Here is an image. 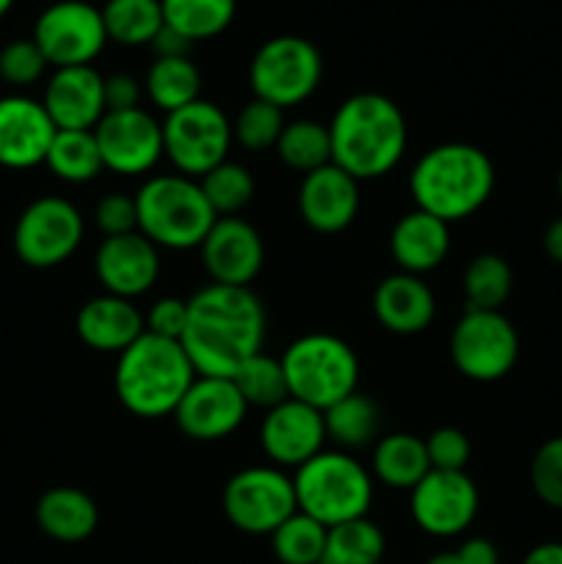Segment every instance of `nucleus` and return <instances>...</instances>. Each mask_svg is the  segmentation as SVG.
I'll list each match as a JSON object with an SVG mask.
<instances>
[{
    "label": "nucleus",
    "mask_w": 562,
    "mask_h": 564,
    "mask_svg": "<svg viewBox=\"0 0 562 564\" xmlns=\"http://www.w3.org/2000/svg\"><path fill=\"white\" fill-rule=\"evenodd\" d=\"M268 317L251 286L207 284L187 297L182 347L202 378H235L246 358L262 352Z\"/></svg>",
    "instance_id": "obj_1"
},
{
    "label": "nucleus",
    "mask_w": 562,
    "mask_h": 564,
    "mask_svg": "<svg viewBox=\"0 0 562 564\" xmlns=\"http://www.w3.org/2000/svg\"><path fill=\"white\" fill-rule=\"evenodd\" d=\"M331 163L353 180H380L400 165L408 124L400 105L378 91L347 97L328 121Z\"/></svg>",
    "instance_id": "obj_2"
},
{
    "label": "nucleus",
    "mask_w": 562,
    "mask_h": 564,
    "mask_svg": "<svg viewBox=\"0 0 562 564\" xmlns=\"http://www.w3.org/2000/svg\"><path fill=\"white\" fill-rule=\"evenodd\" d=\"M494 185L496 169L488 154L463 141L428 149L408 180L417 209H424L450 226L479 213L488 204Z\"/></svg>",
    "instance_id": "obj_3"
},
{
    "label": "nucleus",
    "mask_w": 562,
    "mask_h": 564,
    "mask_svg": "<svg viewBox=\"0 0 562 564\" xmlns=\"http://www.w3.org/2000/svg\"><path fill=\"white\" fill-rule=\"evenodd\" d=\"M196 380L191 358L176 339L143 330L125 352H119L114 391L121 408L138 419L174 416L176 405Z\"/></svg>",
    "instance_id": "obj_4"
},
{
    "label": "nucleus",
    "mask_w": 562,
    "mask_h": 564,
    "mask_svg": "<svg viewBox=\"0 0 562 564\" xmlns=\"http://www.w3.org/2000/svg\"><path fill=\"white\" fill-rule=\"evenodd\" d=\"M138 231L169 251L198 248L218 220L198 180L182 174L149 176L136 193Z\"/></svg>",
    "instance_id": "obj_5"
},
{
    "label": "nucleus",
    "mask_w": 562,
    "mask_h": 564,
    "mask_svg": "<svg viewBox=\"0 0 562 564\" xmlns=\"http://www.w3.org/2000/svg\"><path fill=\"white\" fill-rule=\"evenodd\" d=\"M298 510L325 529L367 518L375 496V479L361 460L342 449H323L295 468Z\"/></svg>",
    "instance_id": "obj_6"
},
{
    "label": "nucleus",
    "mask_w": 562,
    "mask_h": 564,
    "mask_svg": "<svg viewBox=\"0 0 562 564\" xmlns=\"http://www.w3.org/2000/svg\"><path fill=\"white\" fill-rule=\"evenodd\" d=\"M287 389L298 402L325 411L342 397L358 391V356L342 336L303 334L281 356Z\"/></svg>",
    "instance_id": "obj_7"
},
{
    "label": "nucleus",
    "mask_w": 562,
    "mask_h": 564,
    "mask_svg": "<svg viewBox=\"0 0 562 564\" xmlns=\"http://www.w3.org/2000/svg\"><path fill=\"white\" fill-rule=\"evenodd\" d=\"M323 80V55L309 39L273 36L253 53L248 83L257 99L275 108H295L317 91Z\"/></svg>",
    "instance_id": "obj_8"
},
{
    "label": "nucleus",
    "mask_w": 562,
    "mask_h": 564,
    "mask_svg": "<svg viewBox=\"0 0 562 564\" xmlns=\"http://www.w3.org/2000/svg\"><path fill=\"white\" fill-rule=\"evenodd\" d=\"M231 143L235 135L229 116L209 99H196L174 113H165L163 152L176 174L202 180L207 171L229 160Z\"/></svg>",
    "instance_id": "obj_9"
},
{
    "label": "nucleus",
    "mask_w": 562,
    "mask_h": 564,
    "mask_svg": "<svg viewBox=\"0 0 562 564\" xmlns=\"http://www.w3.org/2000/svg\"><path fill=\"white\" fill-rule=\"evenodd\" d=\"M521 339L501 312L466 308L450 334V358L463 378L474 383H496L512 372Z\"/></svg>",
    "instance_id": "obj_10"
},
{
    "label": "nucleus",
    "mask_w": 562,
    "mask_h": 564,
    "mask_svg": "<svg viewBox=\"0 0 562 564\" xmlns=\"http://www.w3.org/2000/svg\"><path fill=\"white\" fill-rule=\"evenodd\" d=\"M298 512L295 485L284 468L251 466L231 474L224 488V516L237 532L273 534Z\"/></svg>",
    "instance_id": "obj_11"
},
{
    "label": "nucleus",
    "mask_w": 562,
    "mask_h": 564,
    "mask_svg": "<svg viewBox=\"0 0 562 564\" xmlns=\"http://www.w3.org/2000/svg\"><path fill=\"white\" fill-rule=\"evenodd\" d=\"M86 224L80 209L61 196H39L14 226V251L22 264L50 270L64 264L80 248Z\"/></svg>",
    "instance_id": "obj_12"
},
{
    "label": "nucleus",
    "mask_w": 562,
    "mask_h": 564,
    "mask_svg": "<svg viewBox=\"0 0 562 564\" xmlns=\"http://www.w3.org/2000/svg\"><path fill=\"white\" fill-rule=\"evenodd\" d=\"M33 42L44 53L50 66H91L102 53L108 33H105L102 11L86 0H58L50 3L33 25Z\"/></svg>",
    "instance_id": "obj_13"
},
{
    "label": "nucleus",
    "mask_w": 562,
    "mask_h": 564,
    "mask_svg": "<svg viewBox=\"0 0 562 564\" xmlns=\"http://www.w3.org/2000/svg\"><path fill=\"white\" fill-rule=\"evenodd\" d=\"M94 135H97L105 169L119 176L149 174L160 163V158H165L163 121H158L143 108L105 113L94 127Z\"/></svg>",
    "instance_id": "obj_14"
},
{
    "label": "nucleus",
    "mask_w": 562,
    "mask_h": 564,
    "mask_svg": "<svg viewBox=\"0 0 562 564\" xmlns=\"http://www.w3.org/2000/svg\"><path fill=\"white\" fill-rule=\"evenodd\" d=\"M479 512V490L466 471H435L411 490L413 523L430 538H457Z\"/></svg>",
    "instance_id": "obj_15"
},
{
    "label": "nucleus",
    "mask_w": 562,
    "mask_h": 564,
    "mask_svg": "<svg viewBox=\"0 0 562 564\" xmlns=\"http://www.w3.org/2000/svg\"><path fill=\"white\" fill-rule=\"evenodd\" d=\"M248 416V405L237 391L231 378H202L191 383L185 397L174 411V422L180 433L191 441L213 444L229 438L242 427Z\"/></svg>",
    "instance_id": "obj_16"
},
{
    "label": "nucleus",
    "mask_w": 562,
    "mask_h": 564,
    "mask_svg": "<svg viewBox=\"0 0 562 564\" xmlns=\"http://www.w3.org/2000/svg\"><path fill=\"white\" fill-rule=\"evenodd\" d=\"M325 438L323 411L292 397L264 411L259 427V444L275 468H301L325 449Z\"/></svg>",
    "instance_id": "obj_17"
},
{
    "label": "nucleus",
    "mask_w": 562,
    "mask_h": 564,
    "mask_svg": "<svg viewBox=\"0 0 562 564\" xmlns=\"http://www.w3.org/2000/svg\"><path fill=\"white\" fill-rule=\"evenodd\" d=\"M198 251L213 284L251 286L262 273L264 240L257 226L240 215L215 220Z\"/></svg>",
    "instance_id": "obj_18"
},
{
    "label": "nucleus",
    "mask_w": 562,
    "mask_h": 564,
    "mask_svg": "<svg viewBox=\"0 0 562 564\" xmlns=\"http://www.w3.org/2000/svg\"><path fill=\"white\" fill-rule=\"evenodd\" d=\"M94 275L108 295L136 301L158 284L160 248L141 231L105 237L94 253Z\"/></svg>",
    "instance_id": "obj_19"
},
{
    "label": "nucleus",
    "mask_w": 562,
    "mask_h": 564,
    "mask_svg": "<svg viewBox=\"0 0 562 564\" xmlns=\"http://www.w3.org/2000/svg\"><path fill=\"white\" fill-rule=\"evenodd\" d=\"M58 127L44 110L42 99L25 94L0 97V165L25 171L44 165Z\"/></svg>",
    "instance_id": "obj_20"
},
{
    "label": "nucleus",
    "mask_w": 562,
    "mask_h": 564,
    "mask_svg": "<svg viewBox=\"0 0 562 564\" xmlns=\"http://www.w3.org/2000/svg\"><path fill=\"white\" fill-rule=\"evenodd\" d=\"M358 207H361L358 180L334 163L306 174L298 187V213L303 224L320 235L345 231L356 220Z\"/></svg>",
    "instance_id": "obj_21"
},
{
    "label": "nucleus",
    "mask_w": 562,
    "mask_h": 564,
    "mask_svg": "<svg viewBox=\"0 0 562 564\" xmlns=\"http://www.w3.org/2000/svg\"><path fill=\"white\" fill-rule=\"evenodd\" d=\"M58 130H94L105 110V77L94 66H64L50 75L42 97Z\"/></svg>",
    "instance_id": "obj_22"
},
{
    "label": "nucleus",
    "mask_w": 562,
    "mask_h": 564,
    "mask_svg": "<svg viewBox=\"0 0 562 564\" xmlns=\"http://www.w3.org/2000/svg\"><path fill=\"white\" fill-rule=\"evenodd\" d=\"M372 312L389 334L417 336L433 325L435 295L422 275L397 270L375 286Z\"/></svg>",
    "instance_id": "obj_23"
},
{
    "label": "nucleus",
    "mask_w": 562,
    "mask_h": 564,
    "mask_svg": "<svg viewBox=\"0 0 562 564\" xmlns=\"http://www.w3.org/2000/svg\"><path fill=\"white\" fill-rule=\"evenodd\" d=\"M75 330L86 347L97 352H125L138 336L147 330L143 314L127 297L102 295L91 297L80 306L75 319Z\"/></svg>",
    "instance_id": "obj_24"
},
{
    "label": "nucleus",
    "mask_w": 562,
    "mask_h": 564,
    "mask_svg": "<svg viewBox=\"0 0 562 564\" xmlns=\"http://www.w3.org/2000/svg\"><path fill=\"white\" fill-rule=\"evenodd\" d=\"M389 251L402 273H430V270L441 268L450 253V224L413 207L391 226Z\"/></svg>",
    "instance_id": "obj_25"
},
{
    "label": "nucleus",
    "mask_w": 562,
    "mask_h": 564,
    "mask_svg": "<svg viewBox=\"0 0 562 564\" xmlns=\"http://www.w3.org/2000/svg\"><path fill=\"white\" fill-rule=\"evenodd\" d=\"M36 527L55 543H83L97 532L99 510L91 496L72 485H58L39 496Z\"/></svg>",
    "instance_id": "obj_26"
},
{
    "label": "nucleus",
    "mask_w": 562,
    "mask_h": 564,
    "mask_svg": "<svg viewBox=\"0 0 562 564\" xmlns=\"http://www.w3.org/2000/svg\"><path fill=\"white\" fill-rule=\"evenodd\" d=\"M430 471V457L424 438L411 433H391L375 441L372 479L395 490L411 494Z\"/></svg>",
    "instance_id": "obj_27"
},
{
    "label": "nucleus",
    "mask_w": 562,
    "mask_h": 564,
    "mask_svg": "<svg viewBox=\"0 0 562 564\" xmlns=\"http://www.w3.org/2000/svg\"><path fill=\"white\" fill-rule=\"evenodd\" d=\"M325 419V435L334 441L342 452L364 449V446L375 444L380 427V411L367 394L353 391V394L342 397L331 408L323 411Z\"/></svg>",
    "instance_id": "obj_28"
},
{
    "label": "nucleus",
    "mask_w": 562,
    "mask_h": 564,
    "mask_svg": "<svg viewBox=\"0 0 562 564\" xmlns=\"http://www.w3.org/2000/svg\"><path fill=\"white\" fill-rule=\"evenodd\" d=\"M143 91L163 113L202 99V72L191 58H154L143 77Z\"/></svg>",
    "instance_id": "obj_29"
},
{
    "label": "nucleus",
    "mask_w": 562,
    "mask_h": 564,
    "mask_svg": "<svg viewBox=\"0 0 562 564\" xmlns=\"http://www.w3.org/2000/svg\"><path fill=\"white\" fill-rule=\"evenodd\" d=\"M53 176L69 185L97 180L105 171L102 154L94 130H58L50 143L47 160H44Z\"/></svg>",
    "instance_id": "obj_30"
},
{
    "label": "nucleus",
    "mask_w": 562,
    "mask_h": 564,
    "mask_svg": "<svg viewBox=\"0 0 562 564\" xmlns=\"http://www.w3.org/2000/svg\"><path fill=\"white\" fill-rule=\"evenodd\" d=\"M99 11L110 42L125 47L152 44L160 28L165 25L160 0H108Z\"/></svg>",
    "instance_id": "obj_31"
},
{
    "label": "nucleus",
    "mask_w": 562,
    "mask_h": 564,
    "mask_svg": "<svg viewBox=\"0 0 562 564\" xmlns=\"http://www.w3.org/2000/svg\"><path fill=\"white\" fill-rule=\"evenodd\" d=\"M275 154H279V160L287 169L298 171L303 176L323 169V165L331 163L328 124L314 119L287 121L279 143H275Z\"/></svg>",
    "instance_id": "obj_32"
},
{
    "label": "nucleus",
    "mask_w": 562,
    "mask_h": 564,
    "mask_svg": "<svg viewBox=\"0 0 562 564\" xmlns=\"http://www.w3.org/2000/svg\"><path fill=\"white\" fill-rule=\"evenodd\" d=\"M163 20L191 42H204L231 25L237 0H160Z\"/></svg>",
    "instance_id": "obj_33"
},
{
    "label": "nucleus",
    "mask_w": 562,
    "mask_h": 564,
    "mask_svg": "<svg viewBox=\"0 0 562 564\" xmlns=\"http://www.w3.org/2000/svg\"><path fill=\"white\" fill-rule=\"evenodd\" d=\"M386 554V538L369 518L339 523L328 529L320 564H380Z\"/></svg>",
    "instance_id": "obj_34"
},
{
    "label": "nucleus",
    "mask_w": 562,
    "mask_h": 564,
    "mask_svg": "<svg viewBox=\"0 0 562 564\" xmlns=\"http://www.w3.org/2000/svg\"><path fill=\"white\" fill-rule=\"evenodd\" d=\"M512 292V270L499 253H479L468 262L463 273V295L466 308L479 312H501Z\"/></svg>",
    "instance_id": "obj_35"
},
{
    "label": "nucleus",
    "mask_w": 562,
    "mask_h": 564,
    "mask_svg": "<svg viewBox=\"0 0 562 564\" xmlns=\"http://www.w3.org/2000/svg\"><path fill=\"white\" fill-rule=\"evenodd\" d=\"M231 380H235L237 391H240L248 408L270 411V408L290 400V389H287L281 358L268 356V352H257V356L246 358Z\"/></svg>",
    "instance_id": "obj_36"
},
{
    "label": "nucleus",
    "mask_w": 562,
    "mask_h": 564,
    "mask_svg": "<svg viewBox=\"0 0 562 564\" xmlns=\"http://www.w3.org/2000/svg\"><path fill=\"white\" fill-rule=\"evenodd\" d=\"M198 185H202L204 198H207L218 218L240 215L251 204L253 193H257V182H253L251 171L242 163H231V160H224L213 171H207L198 180Z\"/></svg>",
    "instance_id": "obj_37"
},
{
    "label": "nucleus",
    "mask_w": 562,
    "mask_h": 564,
    "mask_svg": "<svg viewBox=\"0 0 562 564\" xmlns=\"http://www.w3.org/2000/svg\"><path fill=\"white\" fill-rule=\"evenodd\" d=\"M325 538H328V529L298 510L270 534V549L281 564H320Z\"/></svg>",
    "instance_id": "obj_38"
},
{
    "label": "nucleus",
    "mask_w": 562,
    "mask_h": 564,
    "mask_svg": "<svg viewBox=\"0 0 562 564\" xmlns=\"http://www.w3.org/2000/svg\"><path fill=\"white\" fill-rule=\"evenodd\" d=\"M284 124V110L253 97L231 121V135L248 152H264V149H275Z\"/></svg>",
    "instance_id": "obj_39"
},
{
    "label": "nucleus",
    "mask_w": 562,
    "mask_h": 564,
    "mask_svg": "<svg viewBox=\"0 0 562 564\" xmlns=\"http://www.w3.org/2000/svg\"><path fill=\"white\" fill-rule=\"evenodd\" d=\"M47 58L33 39H14L0 50V80L14 88H28L42 80Z\"/></svg>",
    "instance_id": "obj_40"
},
{
    "label": "nucleus",
    "mask_w": 562,
    "mask_h": 564,
    "mask_svg": "<svg viewBox=\"0 0 562 564\" xmlns=\"http://www.w3.org/2000/svg\"><path fill=\"white\" fill-rule=\"evenodd\" d=\"M529 479H532L534 496L545 507L562 510V435L540 444L529 466Z\"/></svg>",
    "instance_id": "obj_41"
},
{
    "label": "nucleus",
    "mask_w": 562,
    "mask_h": 564,
    "mask_svg": "<svg viewBox=\"0 0 562 564\" xmlns=\"http://www.w3.org/2000/svg\"><path fill=\"white\" fill-rule=\"evenodd\" d=\"M428 446L430 468L435 471H466L468 460H472V444H468L466 433L457 427H439L424 438Z\"/></svg>",
    "instance_id": "obj_42"
},
{
    "label": "nucleus",
    "mask_w": 562,
    "mask_h": 564,
    "mask_svg": "<svg viewBox=\"0 0 562 564\" xmlns=\"http://www.w3.org/2000/svg\"><path fill=\"white\" fill-rule=\"evenodd\" d=\"M94 226L102 231V237H119L138 231L136 196L121 191L105 193V196L94 204Z\"/></svg>",
    "instance_id": "obj_43"
},
{
    "label": "nucleus",
    "mask_w": 562,
    "mask_h": 564,
    "mask_svg": "<svg viewBox=\"0 0 562 564\" xmlns=\"http://www.w3.org/2000/svg\"><path fill=\"white\" fill-rule=\"evenodd\" d=\"M143 323H147L149 334L180 341L187 328V301H182V297H160L143 314Z\"/></svg>",
    "instance_id": "obj_44"
},
{
    "label": "nucleus",
    "mask_w": 562,
    "mask_h": 564,
    "mask_svg": "<svg viewBox=\"0 0 562 564\" xmlns=\"http://www.w3.org/2000/svg\"><path fill=\"white\" fill-rule=\"evenodd\" d=\"M143 86L127 72H114L105 77V110L116 113V110H132L141 108Z\"/></svg>",
    "instance_id": "obj_45"
},
{
    "label": "nucleus",
    "mask_w": 562,
    "mask_h": 564,
    "mask_svg": "<svg viewBox=\"0 0 562 564\" xmlns=\"http://www.w3.org/2000/svg\"><path fill=\"white\" fill-rule=\"evenodd\" d=\"M193 44L187 36H182L180 31H174L171 25H163L158 31V36L152 39L149 47L154 50V58H191Z\"/></svg>",
    "instance_id": "obj_46"
},
{
    "label": "nucleus",
    "mask_w": 562,
    "mask_h": 564,
    "mask_svg": "<svg viewBox=\"0 0 562 564\" xmlns=\"http://www.w3.org/2000/svg\"><path fill=\"white\" fill-rule=\"evenodd\" d=\"M455 554L461 556L463 564H499V551L485 538L466 540V543H461V549Z\"/></svg>",
    "instance_id": "obj_47"
},
{
    "label": "nucleus",
    "mask_w": 562,
    "mask_h": 564,
    "mask_svg": "<svg viewBox=\"0 0 562 564\" xmlns=\"http://www.w3.org/2000/svg\"><path fill=\"white\" fill-rule=\"evenodd\" d=\"M543 251H545V257L551 259V262L562 264V215H560V218L551 220L549 229H545Z\"/></svg>",
    "instance_id": "obj_48"
},
{
    "label": "nucleus",
    "mask_w": 562,
    "mask_h": 564,
    "mask_svg": "<svg viewBox=\"0 0 562 564\" xmlns=\"http://www.w3.org/2000/svg\"><path fill=\"white\" fill-rule=\"evenodd\" d=\"M521 564H562V543L534 545Z\"/></svg>",
    "instance_id": "obj_49"
},
{
    "label": "nucleus",
    "mask_w": 562,
    "mask_h": 564,
    "mask_svg": "<svg viewBox=\"0 0 562 564\" xmlns=\"http://www.w3.org/2000/svg\"><path fill=\"white\" fill-rule=\"evenodd\" d=\"M424 564H463V562H461V556L455 554V551H444V554L430 556V560Z\"/></svg>",
    "instance_id": "obj_50"
},
{
    "label": "nucleus",
    "mask_w": 562,
    "mask_h": 564,
    "mask_svg": "<svg viewBox=\"0 0 562 564\" xmlns=\"http://www.w3.org/2000/svg\"><path fill=\"white\" fill-rule=\"evenodd\" d=\"M11 6H14V0H0V20H3V17L9 14Z\"/></svg>",
    "instance_id": "obj_51"
},
{
    "label": "nucleus",
    "mask_w": 562,
    "mask_h": 564,
    "mask_svg": "<svg viewBox=\"0 0 562 564\" xmlns=\"http://www.w3.org/2000/svg\"><path fill=\"white\" fill-rule=\"evenodd\" d=\"M556 193H560V202H562V171L556 174Z\"/></svg>",
    "instance_id": "obj_52"
},
{
    "label": "nucleus",
    "mask_w": 562,
    "mask_h": 564,
    "mask_svg": "<svg viewBox=\"0 0 562 564\" xmlns=\"http://www.w3.org/2000/svg\"><path fill=\"white\" fill-rule=\"evenodd\" d=\"M380 564H383V562H380Z\"/></svg>",
    "instance_id": "obj_53"
}]
</instances>
